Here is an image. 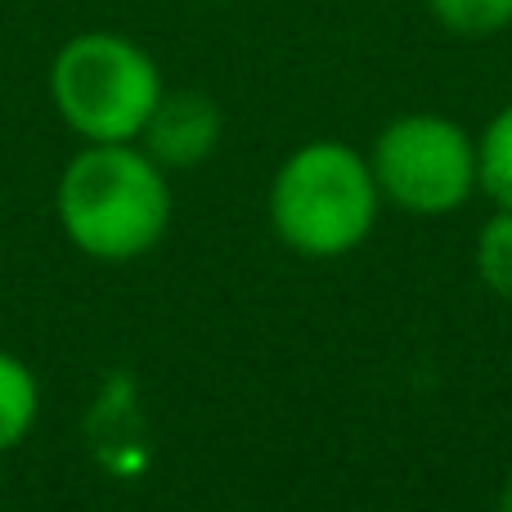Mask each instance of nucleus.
Wrapping results in <instances>:
<instances>
[{
	"instance_id": "obj_5",
	"label": "nucleus",
	"mask_w": 512,
	"mask_h": 512,
	"mask_svg": "<svg viewBox=\"0 0 512 512\" xmlns=\"http://www.w3.org/2000/svg\"><path fill=\"white\" fill-rule=\"evenodd\" d=\"M221 131H225V117L212 95H203V90H162L140 140H144V153L162 171H189L212 158L216 144H221Z\"/></svg>"
},
{
	"instance_id": "obj_9",
	"label": "nucleus",
	"mask_w": 512,
	"mask_h": 512,
	"mask_svg": "<svg viewBox=\"0 0 512 512\" xmlns=\"http://www.w3.org/2000/svg\"><path fill=\"white\" fill-rule=\"evenodd\" d=\"M477 270L490 292L512 301V207H499L477 239Z\"/></svg>"
},
{
	"instance_id": "obj_2",
	"label": "nucleus",
	"mask_w": 512,
	"mask_h": 512,
	"mask_svg": "<svg viewBox=\"0 0 512 512\" xmlns=\"http://www.w3.org/2000/svg\"><path fill=\"white\" fill-rule=\"evenodd\" d=\"M382 189L373 167L337 140L297 149L270 189V221L301 256H342L369 239Z\"/></svg>"
},
{
	"instance_id": "obj_10",
	"label": "nucleus",
	"mask_w": 512,
	"mask_h": 512,
	"mask_svg": "<svg viewBox=\"0 0 512 512\" xmlns=\"http://www.w3.org/2000/svg\"><path fill=\"white\" fill-rule=\"evenodd\" d=\"M499 512H512V477L504 481V490H499Z\"/></svg>"
},
{
	"instance_id": "obj_8",
	"label": "nucleus",
	"mask_w": 512,
	"mask_h": 512,
	"mask_svg": "<svg viewBox=\"0 0 512 512\" xmlns=\"http://www.w3.org/2000/svg\"><path fill=\"white\" fill-rule=\"evenodd\" d=\"M427 14L454 36H495L512 27V0H423Z\"/></svg>"
},
{
	"instance_id": "obj_1",
	"label": "nucleus",
	"mask_w": 512,
	"mask_h": 512,
	"mask_svg": "<svg viewBox=\"0 0 512 512\" xmlns=\"http://www.w3.org/2000/svg\"><path fill=\"white\" fill-rule=\"evenodd\" d=\"M59 221L86 256H144L171 221L167 171L135 144H90L59 180Z\"/></svg>"
},
{
	"instance_id": "obj_7",
	"label": "nucleus",
	"mask_w": 512,
	"mask_h": 512,
	"mask_svg": "<svg viewBox=\"0 0 512 512\" xmlns=\"http://www.w3.org/2000/svg\"><path fill=\"white\" fill-rule=\"evenodd\" d=\"M477 180L499 207H512V104L490 117L477 140Z\"/></svg>"
},
{
	"instance_id": "obj_3",
	"label": "nucleus",
	"mask_w": 512,
	"mask_h": 512,
	"mask_svg": "<svg viewBox=\"0 0 512 512\" xmlns=\"http://www.w3.org/2000/svg\"><path fill=\"white\" fill-rule=\"evenodd\" d=\"M50 95L90 144H135L162 99V72L131 36L81 32L54 54Z\"/></svg>"
},
{
	"instance_id": "obj_4",
	"label": "nucleus",
	"mask_w": 512,
	"mask_h": 512,
	"mask_svg": "<svg viewBox=\"0 0 512 512\" xmlns=\"http://www.w3.org/2000/svg\"><path fill=\"white\" fill-rule=\"evenodd\" d=\"M373 180L382 198L414 216L459 212L477 180V144L459 122L436 113L396 117L373 144Z\"/></svg>"
},
{
	"instance_id": "obj_6",
	"label": "nucleus",
	"mask_w": 512,
	"mask_h": 512,
	"mask_svg": "<svg viewBox=\"0 0 512 512\" xmlns=\"http://www.w3.org/2000/svg\"><path fill=\"white\" fill-rule=\"evenodd\" d=\"M36 409H41V387H36L32 369L0 351V454L14 450L32 432Z\"/></svg>"
}]
</instances>
